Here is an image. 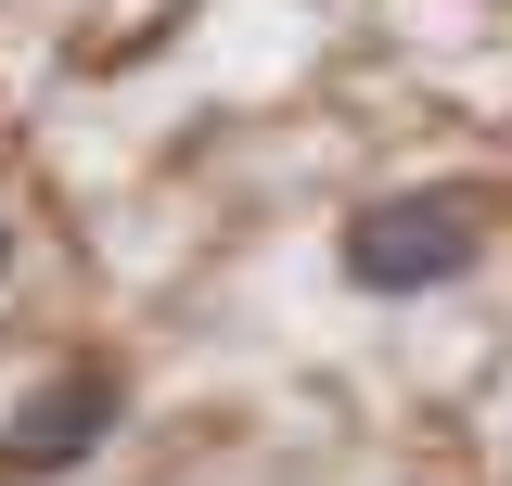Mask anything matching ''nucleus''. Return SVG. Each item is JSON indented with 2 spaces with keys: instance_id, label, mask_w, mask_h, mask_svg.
Returning a JSON list of instances; mask_svg holds the SVG:
<instances>
[{
  "instance_id": "nucleus-1",
  "label": "nucleus",
  "mask_w": 512,
  "mask_h": 486,
  "mask_svg": "<svg viewBox=\"0 0 512 486\" xmlns=\"http://www.w3.org/2000/svg\"><path fill=\"white\" fill-rule=\"evenodd\" d=\"M487 256V218L461 205V192H397V205H359L346 218V295H436Z\"/></svg>"
},
{
  "instance_id": "nucleus-2",
  "label": "nucleus",
  "mask_w": 512,
  "mask_h": 486,
  "mask_svg": "<svg viewBox=\"0 0 512 486\" xmlns=\"http://www.w3.org/2000/svg\"><path fill=\"white\" fill-rule=\"evenodd\" d=\"M103 435H116V371H103V359H77V371H52V384H39V397L0 423V474L52 486V474H77Z\"/></svg>"
},
{
  "instance_id": "nucleus-3",
  "label": "nucleus",
  "mask_w": 512,
  "mask_h": 486,
  "mask_svg": "<svg viewBox=\"0 0 512 486\" xmlns=\"http://www.w3.org/2000/svg\"><path fill=\"white\" fill-rule=\"evenodd\" d=\"M0 282H13V205H0Z\"/></svg>"
}]
</instances>
